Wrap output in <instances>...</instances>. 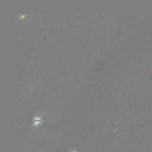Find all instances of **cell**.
I'll use <instances>...</instances> for the list:
<instances>
[{
    "mask_svg": "<svg viewBox=\"0 0 152 152\" xmlns=\"http://www.w3.org/2000/svg\"><path fill=\"white\" fill-rule=\"evenodd\" d=\"M68 151H69V152H78L77 151H75V150H69V149H68Z\"/></svg>",
    "mask_w": 152,
    "mask_h": 152,
    "instance_id": "obj_1",
    "label": "cell"
}]
</instances>
